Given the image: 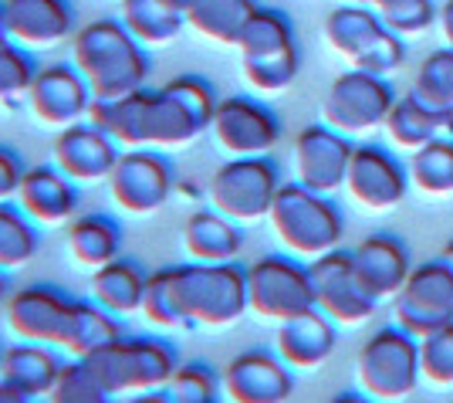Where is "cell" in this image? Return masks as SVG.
Instances as JSON below:
<instances>
[{"label": "cell", "mask_w": 453, "mask_h": 403, "mask_svg": "<svg viewBox=\"0 0 453 403\" xmlns=\"http://www.w3.org/2000/svg\"><path fill=\"white\" fill-rule=\"evenodd\" d=\"M51 153H55V167L68 180H75V183H102L115 170L122 150L105 129H98L95 122L81 119L75 126L58 129Z\"/></svg>", "instance_id": "ac0fdd59"}, {"label": "cell", "mask_w": 453, "mask_h": 403, "mask_svg": "<svg viewBox=\"0 0 453 403\" xmlns=\"http://www.w3.org/2000/svg\"><path fill=\"white\" fill-rule=\"evenodd\" d=\"M65 244H68V254L75 258L81 268L95 271L119 258V251H122V228L109 213H81V217L68 221Z\"/></svg>", "instance_id": "83f0119b"}, {"label": "cell", "mask_w": 453, "mask_h": 403, "mask_svg": "<svg viewBox=\"0 0 453 403\" xmlns=\"http://www.w3.org/2000/svg\"><path fill=\"white\" fill-rule=\"evenodd\" d=\"M126 403H173L166 390H150V393H133L126 397Z\"/></svg>", "instance_id": "bcb514c9"}, {"label": "cell", "mask_w": 453, "mask_h": 403, "mask_svg": "<svg viewBox=\"0 0 453 403\" xmlns=\"http://www.w3.org/2000/svg\"><path fill=\"white\" fill-rule=\"evenodd\" d=\"M115 397L92 376V369L81 360H68L55 390L44 397V403H112Z\"/></svg>", "instance_id": "60d3db41"}, {"label": "cell", "mask_w": 453, "mask_h": 403, "mask_svg": "<svg viewBox=\"0 0 453 403\" xmlns=\"http://www.w3.org/2000/svg\"><path fill=\"white\" fill-rule=\"evenodd\" d=\"M386 133L399 150H419L434 139H453V109H430L410 92L393 105L386 119Z\"/></svg>", "instance_id": "484cf974"}, {"label": "cell", "mask_w": 453, "mask_h": 403, "mask_svg": "<svg viewBox=\"0 0 453 403\" xmlns=\"http://www.w3.org/2000/svg\"><path fill=\"white\" fill-rule=\"evenodd\" d=\"M393 105H396V96L386 78L352 68L328 85V92L321 98V122L342 136L369 133L386 126Z\"/></svg>", "instance_id": "9c48e42d"}, {"label": "cell", "mask_w": 453, "mask_h": 403, "mask_svg": "<svg viewBox=\"0 0 453 403\" xmlns=\"http://www.w3.org/2000/svg\"><path fill=\"white\" fill-rule=\"evenodd\" d=\"M146 271L139 268L129 258H115L109 265L92 271V302L102 306L112 315H133L142 308V295H146Z\"/></svg>", "instance_id": "f1b7e54d"}, {"label": "cell", "mask_w": 453, "mask_h": 403, "mask_svg": "<svg viewBox=\"0 0 453 403\" xmlns=\"http://www.w3.org/2000/svg\"><path fill=\"white\" fill-rule=\"evenodd\" d=\"M0 353H4V349H0Z\"/></svg>", "instance_id": "9f6ffc18"}, {"label": "cell", "mask_w": 453, "mask_h": 403, "mask_svg": "<svg viewBox=\"0 0 453 403\" xmlns=\"http://www.w3.org/2000/svg\"><path fill=\"white\" fill-rule=\"evenodd\" d=\"M241 248H244V234L237 228V221H230L213 207L193 211L183 224V251L189 261L220 265V261H234Z\"/></svg>", "instance_id": "d4e9b609"}, {"label": "cell", "mask_w": 453, "mask_h": 403, "mask_svg": "<svg viewBox=\"0 0 453 403\" xmlns=\"http://www.w3.org/2000/svg\"><path fill=\"white\" fill-rule=\"evenodd\" d=\"M38 61L31 55V48H24L18 41L0 44V102H14L27 98V89L38 75Z\"/></svg>", "instance_id": "ab89813d"}, {"label": "cell", "mask_w": 453, "mask_h": 403, "mask_svg": "<svg viewBox=\"0 0 453 403\" xmlns=\"http://www.w3.org/2000/svg\"><path fill=\"white\" fill-rule=\"evenodd\" d=\"M92 105V89L85 75L68 61H55V65H41L31 89H27V109L31 115L44 122V126H75L88 115Z\"/></svg>", "instance_id": "9a60e30c"}, {"label": "cell", "mask_w": 453, "mask_h": 403, "mask_svg": "<svg viewBox=\"0 0 453 403\" xmlns=\"http://www.w3.org/2000/svg\"><path fill=\"white\" fill-rule=\"evenodd\" d=\"M241 58H265L278 55L284 48H295V27L288 14L274 11V7H254V14L247 18L244 31H241Z\"/></svg>", "instance_id": "836d02e7"}, {"label": "cell", "mask_w": 453, "mask_h": 403, "mask_svg": "<svg viewBox=\"0 0 453 403\" xmlns=\"http://www.w3.org/2000/svg\"><path fill=\"white\" fill-rule=\"evenodd\" d=\"M210 133L226 156H267L281 139V122L257 98L226 96L217 102Z\"/></svg>", "instance_id": "5bb4252c"}, {"label": "cell", "mask_w": 453, "mask_h": 403, "mask_svg": "<svg viewBox=\"0 0 453 403\" xmlns=\"http://www.w3.org/2000/svg\"><path fill=\"white\" fill-rule=\"evenodd\" d=\"M406 187H410V170H403V163L393 153H386L382 146H372V143L352 150L345 190L359 207L393 211L396 204H403Z\"/></svg>", "instance_id": "e0dca14e"}, {"label": "cell", "mask_w": 453, "mask_h": 403, "mask_svg": "<svg viewBox=\"0 0 453 403\" xmlns=\"http://www.w3.org/2000/svg\"><path fill=\"white\" fill-rule=\"evenodd\" d=\"M11 35H7V18H4V0H0V44H7Z\"/></svg>", "instance_id": "f5cc1de1"}, {"label": "cell", "mask_w": 453, "mask_h": 403, "mask_svg": "<svg viewBox=\"0 0 453 403\" xmlns=\"http://www.w3.org/2000/svg\"><path fill=\"white\" fill-rule=\"evenodd\" d=\"M271 230L281 241V248L295 258H321L342 244L345 221L342 211L328 200V193H315L295 183H281L267 211Z\"/></svg>", "instance_id": "277c9868"}, {"label": "cell", "mask_w": 453, "mask_h": 403, "mask_svg": "<svg viewBox=\"0 0 453 403\" xmlns=\"http://www.w3.org/2000/svg\"><path fill=\"white\" fill-rule=\"evenodd\" d=\"M224 397L230 403H288L291 400V366L265 349H247L234 356L220 373Z\"/></svg>", "instance_id": "d6986e66"}, {"label": "cell", "mask_w": 453, "mask_h": 403, "mask_svg": "<svg viewBox=\"0 0 453 403\" xmlns=\"http://www.w3.org/2000/svg\"><path fill=\"white\" fill-rule=\"evenodd\" d=\"M88 122L112 136L122 150H176L207 133L200 115L170 89H135L122 98H92Z\"/></svg>", "instance_id": "6da1fadb"}, {"label": "cell", "mask_w": 453, "mask_h": 403, "mask_svg": "<svg viewBox=\"0 0 453 403\" xmlns=\"http://www.w3.org/2000/svg\"><path fill=\"white\" fill-rule=\"evenodd\" d=\"M298 68H302L298 48H284L278 55H265V58H241L244 81L254 92H265V96L291 89V81L298 78Z\"/></svg>", "instance_id": "d590c367"}, {"label": "cell", "mask_w": 453, "mask_h": 403, "mask_svg": "<svg viewBox=\"0 0 453 403\" xmlns=\"http://www.w3.org/2000/svg\"><path fill=\"white\" fill-rule=\"evenodd\" d=\"M308 275L315 288V308L325 312L335 326H362L376 315L379 302L362 288L352 268V251L335 248L321 258H311Z\"/></svg>", "instance_id": "4fadbf2b"}, {"label": "cell", "mask_w": 453, "mask_h": 403, "mask_svg": "<svg viewBox=\"0 0 453 403\" xmlns=\"http://www.w3.org/2000/svg\"><path fill=\"white\" fill-rule=\"evenodd\" d=\"M20 211L27 213L38 228L68 224L78 211L75 180H68L58 167H31L20 180V190L14 197Z\"/></svg>", "instance_id": "7402d4cb"}, {"label": "cell", "mask_w": 453, "mask_h": 403, "mask_svg": "<svg viewBox=\"0 0 453 403\" xmlns=\"http://www.w3.org/2000/svg\"><path fill=\"white\" fill-rule=\"evenodd\" d=\"M7 295H11V288H7V275L0 271V312H4V306H7Z\"/></svg>", "instance_id": "816d5d0a"}, {"label": "cell", "mask_w": 453, "mask_h": 403, "mask_svg": "<svg viewBox=\"0 0 453 403\" xmlns=\"http://www.w3.org/2000/svg\"><path fill=\"white\" fill-rule=\"evenodd\" d=\"M247 271V306L254 315L271 322H288L315 308V288L308 265L281 254H265Z\"/></svg>", "instance_id": "ba28073f"}, {"label": "cell", "mask_w": 453, "mask_h": 403, "mask_svg": "<svg viewBox=\"0 0 453 403\" xmlns=\"http://www.w3.org/2000/svg\"><path fill=\"white\" fill-rule=\"evenodd\" d=\"M72 65L85 75L92 98H122L146 89L150 55L126 31L122 20L102 18L78 27L72 38Z\"/></svg>", "instance_id": "7a4b0ae2"}, {"label": "cell", "mask_w": 453, "mask_h": 403, "mask_svg": "<svg viewBox=\"0 0 453 403\" xmlns=\"http://www.w3.org/2000/svg\"><path fill=\"white\" fill-rule=\"evenodd\" d=\"M166 89H170L173 96H180L183 102H187L193 112L200 115V122L210 129V122H213V112H217V92H213V85H210L207 78L200 75H180L173 78V81H166Z\"/></svg>", "instance_id": "ee69618b"}, {"label": "cell", "mask_w": 453, "mask_h": 403, "mask_svg": "<svg viewBox=\"0 0 453 403\" xmlns=\"http://www.w3.org/2000/svg\"><path fill=\"white\" fill-rule=\"evenodd\" d=\"M27 167L20 163V156L11 146H0V200H14L20 190Z\"/></svg>", "instance_id": "f6af8a7d"}, {"label": "cell", "mask_w": 453, "mask_h": 403, "mask_svg": "<svg viewBox=\"0 0 453 403\" xmlns=\"http://www.w3.org/2000/svg\"><path fill=\"white\" fill-rule=\"evenodd\" d=\"M109 193L119 211L146 217L156 213L173 197L176 170L163 150H122L115 170L109 173Z\"/></svg>", "instance_id": "8fae6325"}, {"label": "cell", "mask_w": 453, "mask_h": 403, "mask_svg": "<svg viewBox=\"0 0 453 403\" xmlns=\"http://www.w3.org/2000/svg\"><path fill=\"white\" fill-rule=\"evenodd\" d=\"M413 96L430 109H453V48L423 58L413 78Z\"/></svg>", "instance_id": "8d00e7d4"}, {"label": "cell", "mask_w": 453, "mask_h": 403, "mask_svg": "<svg viewBox=\"0 0 453 403\" xmlns=\"http://www.w3.org/2000/svg\"><path fill=\"white\" fill-rule=\"evenodd\" d=\"M440 27H443V38L450 41V48H453V0H447L443 11H440Z\"/></svg>", "instance_id": "7dc6e473"}, {"label": "cell", "mask_w": 453, "mask_h": 403, "mask_svg": "<svg viewBox=\"0 0 453 403\" xmlns=\"http://www.w3.org/2000/svg\"><path fill=\"white\" fill-rule=\"evenodd\" d=\"M352 143L332 126H304L295 139V176L298 183L315 193H335L345 187L349 163H352Z\"/></svg>", "instance_id": "2e32d148"}, {"label": "cell", "mask_w": 453, "mask_h": 403, "mask_svg": "<svg viewBox=\"0 0 453 403\" xmlns=\"http://www.w3.org/2000/svg\"><path fill=\"white\" fill-rule=\"evenodd\" d=\"M396 326L416 339H426L436 329L453 322V271L436 258L410 271L406 285L393 298Z\"/></svg>", "instance_id": "7c38bea8"}, {"label": "cell", "mask_w": 453, "mask_h": 403, "mask_svg": "<svg viewBox=\"0 0 453 403\" xmlns=\"http://www.w3.org/2000/svg\"><path fill=\"white\" fill-rule=\"evenodd\" d=\"M278 190H281V176L267 156H230L213 170L207 183L210 207L237 224L267 217Z\"/></svg>", "instance_id": "52a82bcc"}, {"label": "cell", "mask_w": 453, "mask_h": 403, "mask_svg": "<svg viewBox=\"0 0 453 403\" xmlns=\"http://www.w3.org/2000/svg\"><path fill=\"white\" fill-rule=\"evenodd\" d=\"M78 315V298L55 285H24L7 295L4 322L24 343H44L65 353Z\"/></svg>", "instance_id": "30bf717a"}, {"label": "cell", "mask_w": 453, "mask_h": 403, "mask_svg": "<svg viewBox=\"0 0 453 403\" xmlns=\"http://www.w3.org/2000/svg\"><path fill=\"white\" fill-rule=\"evenodd\" d=\"M173 285H176V302H180L187 326L224 329L234 326L244 312H250V306H247V271L237 261L173 265Z\"/></svg>", "instance_id": "3957f363"}, {"label": "cell", "mask_w": 453, "mask_h": 403, "mask_svg": "<svg viewBox=\"0 0 453 403\" xmlns=\"http://www.w3.org/2000/svg\"><path fill=\"white\" fill-rule=\"evenodd\" d=\"M41 251V230L38 224L20 211L18 204L0 200V271L27 268Z\"/></svg>", "instance_id": "1f68e13d"}, {"label": "cell", "mask_w": 453, "mask_h": 403, "mask_svg": "<svg viewBox=\"0 0 453 403\" xmlns=\"http://www.w3.org/2000/svg\"><path fill=\"white\" fill-rule=\"evenodd\" d=\"M274 349L291 369H319L335 353V322L319 308L295 315L278 326Z\"/></svg>", "instance_id": "cb8c5ba5"}, {"label": "cell", "mask_w": 453, "mask_h": 403, "mask_svg": "<svg viewBox=\"0 0 453 403\" xmlns=\"http://www.w3.org/2000/svg\"><path fill=\"white\" fill-rule=\"evenodd\" d=\"M65 363L68 356H61V349L55 345L18 339L0 353V384L14 386L24 397L44 403V397L55 390Z\"/></svg>", "instance_id": "44dd1931"}, {"label": "cell", "mask_w": 453, "mask_h": 403, "mask_svg": "<svg viewBox=\"0 0 453 403\" xmlns=\"http://www.w3.org/2000/svg\"><path fill=\"white\" fill-rule=\"evenodd\" d=\"M359 386L372 400H403L419 384V339L406 329L393 326L376 329L356 356Z\"/></svg>", "instance_id": "8992f818"}, {"label": "cell", "mask_w": 453, "mask_h": 403, "mask_svg": "<svg viewBox=\"0 0 453 403\" xmlns=\"http://www.w3.org/2000/svg\"><path fill=\"white\" fill-rule=\"evenodd\" d=\"M81 363L92 369V376L112 397H133V393L166 390L173 373L180 369V356L173 343L159 336H122Z\"/></svg>", "instance_id": "5b68a950"}, {"label": "cell", "mask_w": 453, "mask_h": 403, "mask_svg": "<svg viewBox=\"0 0 453 403\" xmlns=\"http://www.w3.org/2000/svg\"><path fill=\"white\" fill-rule=\"evenodd\" d=\"M173 403H224V384L207 363H180L166 386Z\"/></svg>", "instance_id": "f35d334b"}, {"label": "cell", "mask_w": 453, "mask_h": 403, "mask_svg": "<svg viewBox=\"0 0 453 403\" xmlns=\"http://www.w3.org/2000/svg\"><path fill=\"white\" fill-rule=\"evenodd\" d=\"M369 7L382 18V24L389 31H396L399 38L403 35H419L440 18L430 0H369Z\"/></svg>", "instance_id": "b9f144b4"}, {"label": "cell", "mask_w": 453, "mask_h": 403, "mask_svg": "<svg viewBox=\"0 0 453 403\" xmlns=\"http://www.w3.org/2000/svg\"><path fill=\"white\" fill-rule=\"evenodd\" d=\"M352 268L359 275L362 288L376 298H396L399 288L406 285L410 278V254L403 248V241L389 237V234H372L359 241V248L352 251Z\"/></svg>", "instance_id": "603a6c76"}, {"label": "cell", "mask_w": 453, "mask_h": 403, "mask_svg": "<svg viewBox=\"0 0 453 403\" xmlns=\"http://www.w3.org/2000/svg\"><path fill=\"white\" fill-rule=\"evenodd\" d=\"M119 20L142 48H152V44H170L180 38L187 14L163 0H122Z\"/></svg>", "instance_id": "f546056e"}, {"label": "cell", "mask_w": 453, "mask_h": 403, "mask_svg": "<svg viewBox=\"0 0 453 403\" xmlns=\"http://www.w3.org/2000/svg\"><path fill=\"white\" fill-rule=\"evenodd\" d=\"M163 4H170V7H176V11H183V14H187V4H189V0H163Z\"/></svg>", "instance_id": "db71d44e"}, {"label": "cell", "mask_w": 453, "mask_h": 403, "mask_svg": "<svg viewBox=\"0 0 453 403\" xmlns=\"http://www.w3.org/2000/svg\"><path fill=\"white\" fill-rule=\"evenodd\" d=\"M115 339H122V319L88 298V302H78L75 329H72V339L65 345V356L88 360L95 353H102L105 345H112Z\"/></svg>", "instance_id": "d6a6232c"}, {"label": "cell", "mask_w": 453, "mask_h": 403, "mask_svg": "<svg viewBox=\"0 0 453 403\" xmlns=\"http://www.w3.org/2000/svg\"><path fill=\"white\" fill-rule=\"evenodd\" d=\"M7 35L31 51L55 48L75 38V7L72 0H4Z\"/></svg>", "instance_id": "ffe728a7"}, {"label": "cell", "mask_w": 453, "mask_h": 403, "mask_svg": "<svg viewBox=\"0 0 453 403\" xmlns=\"http://www.w3.org/2000/svg\"><path fill=\"white\" fill-rule=\"evenodd\" d=\"M419 373L434 386H453V322L419 339Z\"/></svg>", "instance_id": "7bdbcfd3"}, {"label": "cell", "mask_w": 453, "mask_h": 403, "mask_svg": "<svg viewBox=\"0 0 453 403\" xmlns=\"http://www.w3.org/2000/svg\"><path fill=\"white\" fill-rule=\"evenodd\" d=\"M386 35H389V27L382 24V18H379L372 7H362V4L335 7V11L325 18V38H328V44H332L342 58L352 61V68H356L362 58L369 55Z\"/></svg>", "instance_id": "4316f807"}, {"label": "cell", "mask_w": 453, "mask_h": 403, "mask_svg": "<svg viewBox=\"0 0 453 403\" xmlns=\"http://www.w3.org/2000/svg\"><path fill=\"white\" fill-rule=\"evenodd\" d=\"M139 315H146V322L156 329H183L187 319L180 312V302H176V285H173V268H159L146 278V295H142V308Z\"/></svg>", "instance_id": "74e56055"}, {"label": "cell", "mask_w": 453, "mask_h": 403, "mask_svg": "<svg viewBox=\"0 0 453 403\" xmlns=\"http://www.w3.org/2000/svg\"><path fill=\"white\" fill-rule=\"evenodd\" d=\"M254 7H257L254 0H189L187 24L207 41L237 44Z\"/></svg>", "instance_id": "4dcf8cb0"}, {"label": "cell", "mask_w": 453, "mask_h": 403, "mask_svg": "<svg viewBox=\"0 0 453 403\" xmlns=\"http://www.w3.org/2000/svg\"><path fill=\"white\" fill-rule=\"evenodd\" d=\"M0 403H38V400H31V397H24V393H18L14 386L0 384Z\"/></svg>", "instance_id": "c3c4849f"}, {"label": "cell", "mask_w": 453, "mask_h": 403, "mask_svg": "<svg viewBox=\"0 0 453 403\" xmlns=\"http://www.w3.org/2000/svg\"><path fill=\"white\" fill-rule=\"evenodd\" d=\"M328 403H369V400L359 397V393H339V397H332Z\"/></svg>", "instance_id": "681fc988"}, {"label": "cell", "mask_w": 453, "mask_h": 403, "mask_svg": "<svg viewBox=\"0 0 453 403\" xmlns=\"http://www.w3.org/2000/svg\"><path fill=\"white\" fill-rule=\"evenodd\" d=\"M440 261L453 271V241H447V244H443V251H440Z\"/></svg>", "instance_id": "f907efd6"}, {"label": "cell", "mask_w": 453, "mask_h": 403, "mask_svg": "<svg viewBox=\"0 0 453 403\" xmlns=\"http://www.w3.org/2000/svg\"><path fill=\"white\" fill-rule=\"evenodd\" d=\"M410 180L416 183V190L430 197L453 193V139H434L419 146L410 159Z\"/></svg>", "instance_id": "e575fe53"}, {"label": "cell", "mask_w": 453, "mask_h": 403, "mask_svg": "<svg viewBox=\"0 0 453 403\" xmlns=\"http://www.w3.org/2000/svg\"><path fill=\"white\" fill-rule=\"evenodd\" d=\"M352 4H362V7H369V0H352Z\"/></svg>", "instance_id": "11a10c76"}]
</instances>
